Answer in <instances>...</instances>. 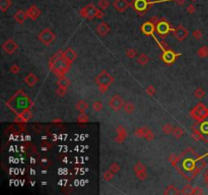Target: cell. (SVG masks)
I'll return each mask as SVG.
<instances>
[{"instance_id": "50", "label": "cell", "mask_w": 208, "mask_h": 195, "mask_svg": "<svg viewBox=\"0 0 208 195\" xmlns=\"http://www.w3.org/2000/svg\"><path fill=\"white\" fill-rule=\"evenodd\" d=\"M200 131L204 134H208V122H203V123L201 124Z\"/></svg>"}, {"instance_id": "41", "label": "cell", "mask_w": 208, "mask_h": 195, "mask_svg": "<svg viewBox=\"0 0 208 195\" xmlns=\"http://www.w3.org/2000/svg\"><path fill=\"white\" fill-rule=\"evenodd\" d=\"M77 121H78V123H86V122L88 121L87 114H85L84 112L79 113L78 117H77Z\"/></svg>"}, {"instance_id": "37", "label": "cell", "mask_w": 208, "mask_h": 195, "mask_svg": "<svg viewBox=\"0 0 208 195\" xmlns=\"http://www.w3.org/2000/svg\"><path fill=\"white\" fill-rule=\"evenodd\" d=\"M114 173L112 172L111 170H108V171H105V172L103 173V179L105 181H111L113 178H114Z\"/></svg>"}, {"instance_id": "51", "label": "cell", "mask_w": 208, "mask_h": 195, "mask_svg": "<svg viewBox=\"0 0 208 195\" xmlns=\"http://www.w3.org/2000/svg\"><path fill=\"white\" fill-rule=\"evenodd\" d=\"M195 10H196V7H195V5H194L193 3H191V4H189V5H188V7H187V11L189 12L190 14H192V13L195 12Z\"/></svg>"}, {"instance_id": "27", "label": "cell", "mask_w": 208, "mask_h": 195, "mask_svg": "<svg viewBox=\"0 0 208 195\" xmlns=\"http://www.w3.org/2000/svg\"><path fill=\"white\" fill-rule=\"evenodd\" d=\"M181 158H182L181 156L172 154H170V157H169V162L171 163V165L173 166V167L177 168L178 167V164H179V162H180Z\"/></svg>"}, {"instance_id": "3", "label": "cell", "mask_w": 208, "mask_h": 195, "mask_svg": "<svg viewBox=\"0 0 208 195\" xmlns=\"http://www.w3.org/2000/svg\"><path fill=\"white\" fill-rule=\"evenodd\" d=\"M114 77L110 74L108 71L106 70H103L101 71V73L96 77L94 81H96V85L98 86V88L99 90L101 93H106L108 90H109L110 85L114 83Z\"/></svg>"}, {"instance_id": "5", "label": "cell", "mask_w": 208, "mask_h": 195, "mask_svg": "<svg viewBox=\"0 0 208 195\" xmlns=\"http://www.w3.org/2000/svg\"><path fill=\"white\" fill-rule=\"evenodd\" d=\"M38 39L41 42L42 44L46 46H49L54 42V40L56 39V35L54 34L52 30L50 28H44L43 31L39 33V36H38Z\"/></svg>"}, {"instance_id": "22", "label": "cell", "mask_w": 208, "mask_h": 195, "mask_svg": "<svg viewBox=\"0 0 208 195\" xmlns=\"http://www.w3.org/2000/svg\"><path fill=\"white\" fill-rule=\"evenodd\" d=\"M26 19H28V14H26V11H23V10L19 9V10H17V11L14 13L15 21H16V23H18L19 24H23L26 21Z\"/></svg>"}, {"instance_id": "30", "label": "cell", "mask_w": 208, "mask_h": 195, "mask_svg": "<svg viewBox=\"0 0 208 195\" xmlns=\"http://www.w3.org/2000/svg\"><path fill=\"white\" fill-rule=\"evenodd\" d=\"M172 134L174 135L175 137H176L177 139H180L181 137L184 135V129L182 127H179V126H176V127H174V129H173V132Z\"/></svg>"}, {"instance_id": "32", "label": "cell", "mask_w": 208, "mask_h": 195, "mask_svg": "<svg viewBox=\"0 0 208 195\" xmlns=\"http://www.w3.org/2000/svg\"><path fill=\"white\" fill-rule=\"evenodd\" d=\"M197 55L200 58H206L208 57V46H203L197 51Z\"/></svg>"}, {"instance_id": "10", "label": "cell", "mask_w": 208, "mask_h": 195, "mask_svg": "<svg viewBox=\"0 0 208 195\" xmlns=\"http://www.w3.org/2000/svg\"><path fill=\"white\" fill-rule=\"evenodd\" d=\"M134 134H135V136L140 137V138H144L148 141H151L154 139L153 132H152L149 128L144 127V126H143V127L137 128V129L134 131Z\"/></svg>"}, {"instance_id": "6", "label": "cell", "mask_w": 208, "mask_h": 195, "mask_svg": "<svg viewBox=\"0 0 208 195\" xmlns=\"http://www.w3.org/2000/svg\"><path fill=\"white\" fill-rule=\"evenodd\" d=\"M97 7L94 6V3H89L85 6V7L81 8V10H79V14L82 17L88 19V21H92L94 19H96V14H97Z\"/></svg>"}, {"instance_id": "49", "label": "cell", "mask_w": 208, "mask_h": 195, "mask_svg": "<svg viewBox=\"0 0 208 195\" xmlns=\"http://www.w3.org/2000/svg\"><path fill=\"white\" fill-rule=\"evenodd\" d=\"M67 93V88H61V86H58V88L56 90V94L58 95L59 97H64Z\"/></svg>"}, {"instance_id": "38", "label": "cell", "mask_w": 208, "mask_h": 195, "mask_svg": "<svg viewBox=\"0 0 208 195\" xmlns=\"http://www.w3.org/2000/svg\"><path fill=\"white\" fill-rule=\"evenodd\" d=\"M92 109H94V111H96V112H101L104 108V105L101 101H94V103H92Z\"/></svg>"}, {"instance_id": "40", "label": "cell", "mask_w": 208, "mask_h": 195, "mask_svg": "<svg viewBox=\"0 0 208 195\" xmlns=\"http://www.w3.org/2000/svg\"><path fill=\"white\" fill-rule=\"evenodd\" d=\"M173 129H174V127H173V125L171 123H165V125L163 126V132L165 134H171L173 132Z\"/></svg>"}, {"instance_id": "46", "label": "cell", "mask_w": 208, "mask_h": 195, "mask_svg": "<svg viewBox=\"0 0 208 195\" xmlns=\"http://www.w3.org/2000/svg\"><path fill=\"white\" fill-rule=\"evenodd\" d=\"M192 195H201V194H204V190L202 189L201 187H199V186H195V187H193V189H192Z\"/></svg>"}, {"instance_id": "15", "label": "cell", "mask_w": 208, "mask_h": 195, "mask_svg": "<svg viewBox=\"0 0 208 195\" xmlns=\"http://www.w3.org/2000/svg\"><path fill=\"white\" fill-rule=\"evenodd\" d=\"M113 6H114V8L117 11L124 12L127 10V8L129 6H131V3L128 0H115L113 2Z\"/></svg>"}, {"instance_id": "26", "label": "cell", "mask_w": 208, "mask_h": 195, "mask_svg": "<svg viewBox=\"0 0 208 195\" xmlns=\"http://www.w3.org/2000/svg\"><path fill=\"white\" fill-rule=\"evenodd\" d=\"M70 83H70V79H68L66 76L58 77V81H57V85H58V86L68 88V86L70 85Z\"/></svg>"}, {"instance_id": "52", "label": "cell", "mask_w": 208, "mask_h": 195, "mask_svg": "<svg viewBox=\"0 0 208 195\" xmlns=\"http://www.w3.org/2000/svg\"><path fill=\"white\" fill-rule=\"evenodd\" d=\"M96 17L99 19H102L104 17V12L102 11V10L98 9V11H97V14H96Z\"/></svg>"}, {"instance_id": "19", "label": "cell", "mask_w": 208, "mask_h": 195, "mask_svg": "<svg viewBox=\"0 0 208 195\" xmlns=\"http://www.w3.org/2000/svg\"><path fill=\"white\" fill-rule=\"evenodd\" d=\"M110 31H111L110 26L107 23H105V21H102V23L98 24V26H97V33H98L101 37L107 36L110 33Z\"/></svg>"}, {"instance_id": "45", "label": "cell", "mask_w": 208, "mask_h": 195, "mask_svg": "<svg viewBox=\"0 0 208 195\" xmlns=\"http://www.w3.org/2000/svg\"><path fill=\"white\" fill-rule=\"evenodd\" d=\"M9 72L12 73V74H18V73L21 72V67H19L17 64H13V65L10 66Z\"/></svg>"}, {"instance_id": "53", "label": "cell", "mask_w": 208, "mask_h": 195, "mask_svg": "<svg viewBox=\"0 0 208 195\" xmlns=\"http://www.w3.org/2000/svg\"><path fill=\"white\" fill-rule=\"evenodd\" d=\"M159 21H160V19H158V16H152L151 19H150V21H151V23H153L154 24H155V26L158 24V23Z\"/></svg>"}, {"instance_id": "39", "label": "cell", "mask_w": 208, "mask_h": 195, "mask_svg": "<svg viewBox=\"0 0 208 195\" xmlns=\"http://www.w3.org/2000/svg\"><path fill=\"white\" fill-rule=\"evenodd\" d=\"M194 95H195V97L197 99H203V98L205 97V90L204 88H197L195 90V93H194Z\"/></svg>"}, {"instance_id": "14", "label": "cell", "mask_w": 208, "mask_h": 195, "mask_svg": "<svg viewBox=\"0 0 208 195\" xmlns=\"http://www.w3.org/2000/svg\"><path fill=\"white\" fill-rule=\"evenodd\" d=\"M178 56H180V54H177V53H175L171 49H168V50L163 51V55H161V58H163V60L167 64H173L176 61Z\"/></svg>"}, {"instance_id": "34", "label": "cell", "mask_w": 208, "mask_h": 195, "mask_svg": "<svg viewBox=\"0 0 208 195\" xmlns=\"http://www.w3.org/2000/svg\"><path fill=\"white\" fill-rule=\"evenodd\" d=\"M124 110H125V112L127 113V114H132V113L135 111V105L132 103H130V102H127V103H125V105H124Z\"/></svg>"}, {"instance_id": "43", "label": "cell", "mask_w": 208, "mask_h": 195, "mask_svg": "<svg viewBox=\"0 0 208 195\" xmlns=\"http://www.w3.org/2000/svg\"><path fill=\"white\" fill-rule=\"evenodd\" d=\"M145 92H146V94L148 95L149 97H154V95H155L156 90H155V88H154L152 85H149L146 88V90H145Z\"/></svg>"}, {"instance_id": "2", "label": "cell", "mask_w": 208, "mask_h": 195, "mask_svg": "<svg viewBox=\"0 0 208 195\" xmlns=\"http://www.w3.org/2000/svg\"><path fill=\"white\" fill-rule=\"evenodd\" d=\"M71 63H69L64 57L63 51H59L58 53L54 54L49 61V68L57 77L65 76L66 73L69 71Z\"/></svg>"}, {"instance_id": "18", "label": "cell", "mask_w": 208, "mask_h": 195, "mask_svg": "<svg viewBox=\"0 0 208 195\" xmlns=\"http://www.w3.org/2000/svg\"><path fill=\"white\" fill-rule=\"evenodd\" d=\"M26 14H28V17L32 21H36L38 17L41 15V9L38 7L37 5L33 4L32 6H30L28 10H26Z\"/></svg>"}, {"instance_id": "1", "label": "cell", "mask_w": 208, "mask_h": 195, "mask_svg": "<svg viewBox=\"0 0 208 195\" xmlns=\"http://www.w3.org/2000/svg\"><path fill=\"white\" fill-rule=\"evenodd\" d=\"M6 106L17 116V118L23 116L28 111L32 110L34 106V102L31 100V98L23 92V90H18L13 94L6 101Z\"/></svg>"}, {"instance_id": "48", "label": "cell", "mask_w": 208, "mask_h": 195, "mask_svg": "<svg viewBox=\"0 0 208 195\" xmlns=\"http://www.w3.org/2000/svg\"><path fill=\"white\" fill-rule=\"evenodd\" d=\"M110 5V2L108 0H99V6L102 9H107Z\"/></svg>"}, {"instance_id": "36", "label": "cell", "mask_w": 208, "mask_h": 195, "mask_svg": "<svg viewBox=\"0 0 208 195\" xmlns=\"http://www.w3.org/2000/svg\"><path fill=\"white\" fill-rule=\"evenodd\" d=\"M125 54H126V56H127V58L133 59V58L136 57L137 51H136V49H134V48H129V49H127V50H126Z\"/></svg>"}, {"instance_id": "33", "label": "cell", "mask_w": 208, "mask_h": 195, "mask_svg": "<svg viewBox=\"0 0 208 195\" xmlns=\"http://www.w3.org/2000/svg\"><path fill=\"white\" fill-rule=\"evenodd\" d=\"M198 156V154H197V152H194L193 149H192L191 147H188L187 149L186 150H184V152H182V154H181V157H189V158H193V157H196Z\"/></svg>"}, {"instance_id": "56", "label": "cell", "mask_w": 208, "mask_h": 195, "mask_svg": "<svg viewBox=\"0 0 208 195\" xmlns=\"http://www.w3.org/2000/svg\"><path fill=\"white\" fill-rule=\"evenodd\" d=\"M62 120H60V119H55V120H53V122H61Z\"/></svg>"}, {"instance_id": "9", "label": "cell", "mask_w": 208, "mask_h": 195, "mask_svg": "<svg viewBox=\"0 0 208 195\" xmlns=\"http://www.w3.org/2000/svg\"><path fill=\"white\" fill-rule=\"evenodd\" d=\"M155 26H156V32L158 33V35L161 38H165L168 36V34L170 32H172L173 30V28H171V26H170L169 23L163 19H160V21H158Z\"/></svg>"}, {"instance_id": "35", "label": "cell", "mask_w": 208, "mask_h": 195, "mask_svg": "<svg viewBox=\"0 0 208 195\" xmlns=\"http://www.w3.org/2000/svg\"><path fill=\"white\" fill-rule=\"evenodd\" d=\"M32 117H33V113H32V110H30V111H28L26 113H25V114H23L21 117H19L18 121H21V123H25V122H28V120H30Z\"/></svg>"}, {"instance_id": "13", "label": "cell", "mask_w": 208, "mask_h": 195, "mask_svg": "<svg viewBox=\"0 0 208 195\" xmlns=\"http://www.w3.org/2000/svg\"><path fill=\"white\" fill-rule=\"evenodd\" d=\"M2 49L4 50V52L7 53V54L11 55L15 51L18 49V45L16 44V42L12 39H8L2 44Z\"/></svg>"}, {"instance_id": "7", "label": "cell", "mask_w": 208, "mask_h": 195, "mask_svg": "<svg viewBox=\"0 0 208 195\" xmlns=\"http://www.w3.org/2000/svg\"><path fill=\"white\" fill-rule=\"evenodd\" d=\"M150 4H152V2H150L149 0H134L131 5H133L134 9L136 10L139 14L142 15L143 13L148 11Z\"/></svg>"}, {"instance_id": "20", "label": "cell", "mask_w": 208, "mask_h": 195, "mask_svg": "<svg viewBox=\"0 0 208 195\" xmlns=\"http://www.w3.org/2000/svg\"><path fill=\"white\" fill-rule=\"evenodd\" d=\"M63 55L64 57L67 59V61L71 64L73 63L75 59L77 58V53L75 52V50H73L72 48H67L65 51H63Z\"/></svg>"}, {"instance_id": "11", "label": "cell", "mask_w": 208, "mask_h": 195, "mask_svg": "<svg viewBox=\"0 0 208 195\" xmlns=\"http://www.w3.org/2000/svg\"><path fill=\"white\" fill-rule=\"evenodd\" d=\"M133 170H134V172H135V175H136V177L140 181H144L145 179H146L147 177H148L146 168H145V166L143 165L141 162H137V163L135 164L134 167H133Z\"/></svg>"}, {"instance_id": "44", "label": "cell", "mask_w": 208, "mask_h": 195, "mask_svg": "<svg viewBox=\"0 0 208 195\" xmlns=\"http://www.w3.org/2000/svg\"><path fill=\"white\" fill-rule=\"evenodd\" d=\"M192 36H193L194 39L200 41V40L203 38V33L201 32L200 30H194L193 32H192Z\"/></svg>"}, {"instance_id": "42", "label": "cell", "mask_w": 208, "mask_h": 195, "mask_svg": "<svg viewBox=\"0 0 208 195\" xmlns=\"http://www.w3.org/2000/svg\"><path fill=\"white\" fill-rule=\"evenodd\" d=\"M109 170L112 171L114 174H116V173H118L119 171L121 170V167H120V165H119L118 163H116V162H114V163H112L110 165V167H109Z\"/></svg>"}, {"instance_id": "12", "label": "cell", "mask_w": 208, "mask_h": 195, "mask_svg": "<svg viewBox=\"0 0 208 195\" xmlns=\"http://www.w3.org/2000/svg\"><path fill=\"white\" fill-rule=\"evenodd\" d=\"M173 34H174L175 38L178 40L179 42H183L185 39H187V37L189 36V32L187 28H185L182 24H180L179 26H177L176 28L172 30Z\"/></svg>"}, {"instance_id": "29", "label": "cell", "mask_w": 208, "mask_h": 195, "mask_svg": "<svg viewBox=\"0 0 208 195\" xmlns=\"http://www.w3.org/2000/svg\"><path fill=\"white\" fill-rule=\"evenodd\" d=\"M149 62V57H148V55L146 54H140L138 56V58H137V63L138 64H140V65H142V66H144V65H146V64Z\"/></svg>"}, {"instance_id": "54", "label": "cell", "mask_w": 208, "mask_h": 195, "mask_svg": "<svg viewBox=\"0 0 208 195\" xmlns=\"http://www.w3.org/2000/svg\"><path fill=\"white\" fill-rule=\"evenodd\" d=\"M204 182L206 183V185H208V170L204 173Z\"/></svg>"}, {"instance_id": "8", "label": "cell", "mask_w": 208, "mask_h": 195, "mask_svg": "<svg viewBox=\"0 0 208 195\" xmlns=\"http://www.w3.org/2000/svg\"><path fill=\"white\" fill-rule=\"evenodd\" d=\"M124 105H125V102L120 95H114L109 101V107L114 112H118L119 110H121L124 107Z\"/></svg>"}, {"instance_id": "23", "label": "cell", "mask_w": 208, "mask_h": 195, "mask_svg": "<svg viewBox=\"0 0 208 195\" xmlns=\"http://www.w3.org/2000/svg\"><path fill=\"white\" fill-rule=\"evenodd\" d=\"M196 167V161H194L192 158H188L183 162V169L187 171H192Z\"/></svg>"}, {"instance_id": "47", "label": "cell", "mask_w": 208, "mask_h": 195, "mask_svg": "<svg viewBox=\"0 0 208 195\" xmlns=\"http://www.w3.org/2000/svg\"><path fill=\"white\" fill-rule=\"evenodd\" d=\"M192 189H193V187L190 184H188V185L184 186V188L181 190V194H191Z\"/></svg>"}, {"instance_id": "24", "label": "cell", "mask_w": 208, "mask_h": 195, "mask_svg": "<svg viewBox=\"0 0 208 195\" xmlns=\"http://www.w3.org/2000/svg\"><path fill=\"white\" fill-rule=\"evenodd\" d=\"M75 108H76V110L79 111L80 113L85 112V111L87 110V108H88V104L86 103L84 100H80V101H78L76 103V105H75Z\"/></svg>"}, {"instance_id": "55", "label": "cell", "mask_w": 208, "mask_h": 195, "mask_svg": "<svg viewBox=\"0 0 208 195\" xmlns=\"http://www.w3.org/2000/svg\"><path fill=\"white\" fill-rule=\"evenodd\" d=\"M186 0H177V3L180 4V5H183L184 3H185Z\"/></svg>"}, {"instance_id": "25", "label": "cell", "mask_w": 208, "mask_h": 195, "mask_svg": "<svg viewBox=\"0 0 208 195\" xmlns=\"http://www.w3.org/2000/svg\"><path fill=\"white\" fill-rule=\"evenodd\" d=\"M163 194H165V195H170V194L178 195V194H181V191L176 187V186L170 185V186H168V187L165 188V190L163 191Z\"/></svg>"}, {"instance_id": "31", "label": "cell", "mask_w": 208, "mask_h": 195, "mask_svg": "<svg viewBox=\"0 0 208 195\" xmlns=\"http://www.w3.org/2000/svg\"><path fill=\"white\" fill-rule=\"evenodd\" d=\"M192 137H193V139L194 140H196V141L205 140L204 136H203V133L201 131H199V130H197V129H194L193 131H192Z\"/></svg>"}, {"instance_id": "16", "label": "cell", "mask_w": 208, "mask_h": 195, "mask_svg": "<svg viewBox=\"0 0 208 195\" xmlns=\"http://www.w3.org/2000/svg\"><path fill=\"white\" fill-rule=\"evenodd\" d=\"M154 31H156V26L155 24L151 21H146L141 26V32L143 33L146 36H152L154 33Z\"/></svg>"}, {"instance_id": "28", "label": "cell", "mask_w": 208, "mask_h": 195, "mask_svg": "<svg viewBox=\"0 0 208 195\" xmlns=\"http://www.w3.org/2000/svg\"><path fill=\"white\" fill-rule=\"evenodd\" d=\"M11 5V0H0V9H1L2 12H5Z\"/></svg>"}, {"instance_id": "21", "label": "cell", "mask_w": 208, "mask_h": 195, "mask_svg": "<svg viewBox=\"0 0 208 195\" xmlns=\"http://www.w3.org/2000/svg\"><path fill=\"white\" fill-rule=\"evenodd\" d=\"M38 81H39V78H38L37 75L33 72L28 73V74L25 77V83H26V85L30 86V88H33V86L36 85L38 83Z\"/></svg>"}, {"instance_id": "4", "label": "cell", "mask_w": 208, "mask_h": 195, "mask_svg": "<svg viewBox=\"0 0 208 195\" xmlns=\"http://www.w3.org/2000/svg\"><path fill=\"white\" fill-rule=\"evenodd\" d=\"M190 116L198 123H202L208 117V109L205 107L204 104L198 103L193 109L190 111Z\"/></svg>"}, {"instance_id": "17", "label": "cell", "mask_w": 208, "mask_h": 195, "mask_svg": "<svg viewBox=\"0 0 208 195\" xmlns=\"http://www.w3.org/2000/svg\"><path fill=\"white\" fill-rule=\"evenodd\" d=\"M126 137H127V130H126V128L122 125H118L117 126V136L115 138V141L117 143H122L126 139Z\"/></svg>"}]
</instances>
